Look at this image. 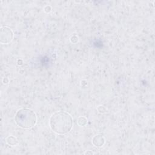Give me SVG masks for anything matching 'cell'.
Returning a JSON list of instances; mask_svg holds the SVG:
<instances>
[{"label":"cell","instance_id":"1","mask_svg":"<svg viewBox=\"0 0 155 155\" xmlns=\"http://www.w3.org/2000/svg\"><path fill=\"white\" fill-rule=\"evenodd\" d=\"M51 130L58 134H65L68 132L73 126L71 116L64 111L54 113L50 120Z\"/></svg>","mask_w":155,"mask_h":155},{"label":"cell","instance_id":"2","mask_svg":"<svg viewBox=\"0 0 155 155\" xmlns=\"http://www.w3.org/2000/svg\"><path fill=\"white\" fill-rule=\"evenodd\" d=\"M16 124L23 128H30L36 122V116L33 111L27 108L19 110L15 116Z\"/></svg>","mask_w":155,"mask_h":155},{"label":"cell","instance_id":"3","mask_svg":"<svg viewBox=\"0 0 155 155\" xmlns=\"http://www.w3.org/2000/svg\"><path fill=\"white\" fill-rule=\"evenodd\" d=\"M1 33L5 34L4 36L1 37V42L2 43L6 44L12 41L13 38V33L10 28L6 27H1Z\"/></svg>","mask_w":155,"mask_h":155}]
</instances>
